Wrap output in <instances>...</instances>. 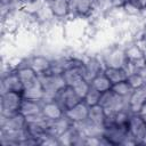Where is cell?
Returning <instances> with one entry per match:
<instances>
[{"mask_svg":"<svg viewBox=\"0 0 146 146\" xmlns=\"http://www.w3.org/2000/svg\"><path fill=\"white\" fill-rule=\"evenodd\" d=\"M104 74L108 78V80L112 82V84L124 81L128 78V74L124 71V68H119V67H105Z\"/></svg>","mask_w":146,"mask_h":146,"instance_id":"23","label":"cell"},{"mask_svg":"<svg viewBox=\"0 0 146 146\" xmlns=\"http://www.w3.org/2000/svg\"><path fill=\"white\" fill-rule=\"evenodd\" d=\"M138 114L141 115V116H145L146 115V102L143 104V106H141V108H140V111H139Z\"/></svg>","mask_w":146,"mask_h":146,"instance_id":"32","label":"cell"},{"mask_svg":"<svg viewBox=\"0 0 146 146\" xmlns=\"http://www.w3.org/2000/svg\"><path fill=\"white\" fill-rule=\"evenodd\" d=\"M25 64L29 65L35 73H38L39 75H42L51 70L52 59H49L43 55H33L26 60Z\"/></svg>","mask_w":146,"mask_h":146,"instance_id":"13","label":"cell"},{"mask_svg":"<svg viewBox=\"0 0 146 146\" xmlns=\"http://www.w3.org/2000/svg\"><path fill=\"white\" fill-rule=\"evenodd\" d=\"M127 136L128 128L119 125H105L102 132V137L106 145H122Z\"/></svg>","mask_w":146,"mask_h":146,"instance_id":"6","label":"cell"},{"mask_svg":"<svg viewBox=\"0 0 146 146\" xmlns=\"http://www.w3.org/2000/svg\"><path fill=\"white\" fill-rule=\"evenodd\" d=\"M23 94L17 91H2L0 98L1 116H8L19 112L23 103Z\"/></svg>","mask_w":146,"mask_h":146,"instance_id":"2","label":"cell"},{"mask_svg":"<svg viewBox=\"0 0 146 146\" xmlns=\"http://www.w3.org/2000/svg\"><path fill=\"white\" fill-rule=\"evenodd\" d=\"M90 86L92 87V88H95L96 90H98V91H100L102 94L103 92H105V91H108V90H111L112 89V82L108 80V78L104 74V72L103 73H100V74H98L96 78H94L91 81H90Z\"/></svg>","mask_w":146,"mask_h":146,"instance_id":"24","label":"cell"},{"mask_svg":"<svg viewBox=\"0 0 146 146\" xmlns=\"http://www.w3.org/2000/svg\"><path fill=\"white\" fill-rule=\"evenodd\" d=\"M41 114L50 121L60 119L65 115L64 110L62 108V106L57 103L56 99H47V100H42V112Z\"/></svg>","mask_w":146,"mask_h":146,"instance_id":"14","label":"cell"},{"mask_svg":"<svg viewBox=\"0 0 146 146\" xmlns=\"http://www.w3.org/2000/svg\"><path fill=\"white\" fill-rule=\"evenodd\" d=\"M72 88H73V90L75 91V94H76L81 99H83L84 96L87 95L88 90L90 89V82L87 81L86 79H83V80L79 81L78 83H75L74 86H72Z\"/></svg>","mask_w":146,"mask_h":146,"instance_id":"28","label":"cell"},{"mask_svg":"<svg viewBox=\"0 0 146 146\" xmlns=\"http://www.w3.org/2000/svg\"><path fill=\"white\" fill-rule=\"evenodd\" d=\"M145 60H146V55H145Z\"/></svg>","mask_w":146,"mask_h":146,"instance_id":"36","label":"cell"},{"mask_svg":"<svg viewBox=\"0 0 146 146\" xmlns=\"http://www.w3.org/2000/svg\"><path fill=\"white\" fill-rule=\"evenodd\" d=\"M40 82L44 90V99H55L56 94L66 86L64 76L62 73H56L52 71L47 72L46 74L39 75Z\"/></svg>","mask_w":146,"mask_h":146,"instance_id":"1","label":"cell"},{"mask_svg":"<svg viewBox=\"0 0 146 146\" xmlns=\"http://www.w3.org/2000/svg\"><path fill=\"white\" fill-rule=\"evenodd\" d=\"M19 112L26 117H33L36 115H40L42 112V100H34V99H23V103L21 105Z\"/></svg>","mask_w":146,"mask_h":146,"instance_id":"18","label":"cell"},{"mask_svg":"<svg viewBox=\"0 0 146 146\" xmlns=\"http://www.w3.org/2000/svg\"><path fill=\"white\" fill-rule=\"evenodd\" d=\"M88 114H89V106L83 102H79L76 105L71 107L65 112V116L70 120L72 124H79L88 120Z\"/></svg>","mask_w":146,"mask_h":146,"instance_id":"11","label":"cell"},{"mask_svg":"<svg viewBox=\"0 0 146 146\" xmlns=\"http://www.w3.org/2000/svg\"><path fill=\"white\" fill-rule=\"evenodd\" d=\"M47 1H51V0H47Z\"/></svg>","mask_w":146,"mask_h":146,"instance_id":"38","label":"cell"},{"mask_svg":"<svg viewBox=\"0 0 146 146\" xmlns=\"http://www.w3.org/2000/svg\"><path fill=\"white\" fill-rule=\"evenodd\" d=\"M50 11L54 18L64 19L70 15V0H51L48 1Z\"/></svg>","mask_w":146,"mask_h":146,"instance_id":"17","label":"cell"},{"mask_svg":"<svg viewBox=\"0 0 146 146\" xmlns=\"http://www.w3.org/2000/svg\"><path fill=\"white\" fill-rule=\"evenodd\" d=\"M131 1H136V0H131Z\"/></svg>","mask_w":146,"mask_h":146,"instance_id":"37","label":"cell"},{"mask_svg":"<svg viewBox=\"0 0 146 146\" xmlns=\"http://www.w3.org/2000/svg\"><path fill=\"white\" fill-rule=\"evenodd\" d=\"M96 0H70V15L75 18H88L95 9Z\"/></svg>","mask_w":146,"mask_h":146,"instance_id":"4","label":"cell"},{"mask_svg":"<svg viewBox=\"0 0 146 146\" xmlns=\"http://www.w3.org/2000/svg\"><path fill=\"white\" fill-rule=\"evenodd\" d=\"M122 11L128 15V16H138L141 13H144L141 10V8L138 6V3L136 1H131V0H127L125 3L123 5V7L121 8Z\"/></svg>","mask_w":146,"mask_h":146,"instance_id":"27","label":"cell"},{"mask_svg":"<svg viewBox=\"0 0 146 146\" xmlns=\"http://www.w3.org/2000/svg\"><path fill=\"white\" fill-rule=\"evenodd\" d=\"M143 117H144V120H145V123H146V115H145V116H143Z\"/></svg>","mask_w":146,"mask_h":146,"instance_id":"34","label":"cell"},{"mask_svg":"<svg viewBox=\"0 0 146 146\" xmlns=\"http://www.w3.org/2000/svg\"><path fill=\"white\" fill-rule=\"evenodd\" d=\"M136 2L138 3V6L141 8V10H146V0H136Z\"/></svg>","mask_w":146,"mask_h":146,"instance_id":"31","label":"cell"},{"mask_svg":"<svg viewBox=\"0 0 146 146\" xmlns=\"http://www.w3.org/2000/svg\"><path fill=\"white\" fill-rule=\"evenodd\" d=\"M105 67H119L124 68L128 63V58L125 55L124 48L121 47H113L107 50L105 55L102 57Z\"/></svg>","mask_w":146,"mask_h":146,"instance_id":"5","label":"cell"},{"mask_svg":"<svg viewBox=\"0 0 146 146\" xmlns=\"http://www.w3.org/2000/svg\"><path fill=\"white\" fill-rule=\"evenodd\" d=\"M141 145H146V133H145V136H144V138L141 140Z\"/></svg>","mask_w":146,"mask_h":146,"instance_id":"33","label":"cell"},{"mask_svg":"<svg viewBox=\"0 0 146 146\" xmlns=\"http://www.w3.org/2000/svg\"><path fill=\"white\" fill-rule=\"evenodd\" d=\"M100 97H102V92L96 90L95 88H92L90 86V89L88 90L87 95L84 96V98L82 99L89 107L90 106H95V105H98L99 102H100Z\"/></svg>","mask_w":146,"mask_h":146,"instance_id":"26","label":"cell"},{"mask_svg":"<svg viewBox=\"0 0 146 146\" xmlns=\"http://www.w3.org/2000/svg\"><path fill=\"white\" fill-rule=\"evenodd\" d=\"M55 99L62 106V108L64 110V112H66L67 110H70L71 107H73L74 105H76L79 102L82 100L75 94V91L73 90V88L70 87V86H65L63 89H60L56 94Z\"/></svg>","mask_w":146,"mask_h":146,"instance_id":"8","label":"cell"},{"mask_svg":"<svg viewBox=\"0 0 146 146\" xmlns=\"http://www.w3.org/2000/svg\"><path fill=\"white\" fill-rule=\"evenodd\" d=\"M107 1H108L111 7H113L115 9H121L127 0H107Z\"/></svg>","mask_w":146,"mask_h":146,"instance_id":"30","label":"cell"},{"mask_svg":"<svg viewBox=\"0 0 146 146\" xmlns=\"http://www.w3.org/2000/svg\"><path fill=\"white\" fill-rule=\"evenodd\" d=\"M127 81L129 82V84L131 86L132 89H138V88H141L144 87V84L146 83V81L143 79V76L140 74H138L137 72L132 73V74H129L128 78H127Z\"/></svg>","mask_w":146,"mask_h":146,"instance_id":"29","label":"cell"},{"mask_svg":"<svg viewBox=\"0 0 146 146\" xmlns=\"http://www.w3.org/2000/svg\"><path fill=\"white\" fill-rule=\"evenodd\" d=\"M128 132L138 143V145H141V140L146 133V123L141 115L139 114L130 115L128 123Z\"/></svg>","mask_w":146,"mask_h":146,"instance_id":"9","label":"cell"},{"mask_svg":"<svg viewBox=\"0 0 146 146\" xmlns=\"http://www.w3.org/2000/svg\"><path fill=\"white\" fill-rule=\"evenodd\" d=\"M2 91H17L23 92V84L18 76V73L16 68L9 70L8 73H6L2 76L1 80V92Z\"/></svg>","mask_w":146,"mask_h":146,"instance_id":"12","label":"cell"},{"mask_svg":"<svg viewBox=\"0 0 146 146\" xmlns=\"http://www.w3.org/2000/svg\"><path fill=\"white\" fill-rule=\"evenodd\" d=\"M124 50H125V55H127L128 60L136 64L137 66L146 62L145 60V55L146 54H145L144 49L138 44V42L135 41V42L130 43L129 46H127L124 48Z\"/></svg>","mask_w":146,"mask_h":146,"instance_id":"19","label":"cell"},{"mask_svg":"<svg viewBox=\"0 0 146 146\" xmlns=\"http://www.w3.org/2000/svg\"><path fill=\"white\" fill-rule=\"evenodd\" d=\"M16 71L18 73V76L22 81V84H23V90L34 83H36L38 81H40V78H39V74L35 73L29 65L26 64H22L19 65L18 67H16Z\"/></svg>","mask_w":146,"mask_h":146,"instance_id":"16","label":"cell"},{"mask_svg":"<svg viewBox=\"0 0 146 146\" xmlns=\"http://www.w3.org/2000/svg\"><path fill=\"white\" fill-rule=\"evenodd\" d=\"M106 112L103 108L102 105H95V106H90L89 107V114H88V121L90 123H92L94 125L104 128L105 125V121H106Z\"/></svg>","mask_w":146,"mask_h":146,"instance_id":"21","label":"cell"},{"mask_svg":"<svg viewBox=\"0 0 146 146\" xmlns=\"http://www.w3.org/2000/svg\"><path fill=\"white\" fill-rule=\"evenodd\" d=\"M26 123H27L26 117L21 112H17V113L8 115V116H1L0 128L2 131L23 130V129H25Z\"/></svg>","mask_w":146,"mask_h":146,"instance_id":"10","label":"cell"},{"mask_svg":"<svg viewBox=\"0 0 146 146\" xmlns=\"http://www.w3.org/2000/svg\"><path fill=\"white\" fill-rule=\"evenodd\" d=\"M99 105L103 106V108L105 110L107 115L115 113V112H119L121 110L128 108L127 98H123V97L116 95L114 91H112V89L102 94Z\"/></svg>","mask_w":146,"mask_h":146,"instance_id":"3","label":"cell"},{"mask_svg":"<svg viewBox=\"0 0 146 146\" xmlns=\"http://www.w3.org/2000/svg\"><path fill=\"white\" fill-rule=\"evenodd\" d=\"M22 94H23V97L26 99H34V100H43L44 99V90H43V87L40 81L25 88Z\"/></svg>","mask_w":146,"mask_h":146,"instance_id":"22","label":"cell"},{"mask_svg":"<svg viewBox=\"0 0 146 146\" xmlns=\"http://www.w3.org/2000/svg\"><path fill=\"white\" fill-rule=\"evenodd\" d=\"M82 63H83V59H82L81 63L71 66V67H68L67 70H65L63 72V76H64V80L66 82V86L72 87L75 83H78L79 81L84 79L83 71H82Z\"/></svg>","mask_w":146,"mask_h":146,"instance_id":"20","label":"cell"},{"mask_svg":"<svg viewBox=\"0 0 146 146\" xmlns=\"http://www.w3.org/2000/svg\"><path fill=\"white\" fill-rule=\"evenodd\" d=\"M105 68L104 62L102 58L96 57V56H90L83 59L82 63V71H83V76L87 81H91L94 78H96L98 74L103 73Z\"/></svg>","mask_w":146,"mask_h":146,"instance_id":"7","label":"cell"},{"mask_svg":"<svg viewBox=\"0 0 146 146\" xmlns=\"http://www.w3.org/2000/svg\"><path fill=\"white\" fill-rule=\"evenodd\" d=\"M144 88H145V90H146V83H145V84H144Z\"/></svg>","mask_w":146,"mask_h":146,"instance_id":"35","label":"cell"},{"mask_svg":"<svg viewBox=\"0 0 146 146\" xmlns=\"http://www.w3.org/2000/svg\"><path fill=\"white\" fill-rule=\"evenodd\" d=\"M132 90L133 89L131 88V86L129 84V82L127 80L121 81V82H117V83H114L112 86V91H114L116 95H119V96H121L123 98H127V99L131 95Z\"/></svg>","mask_w":146,"mask_h":146,"instance_id":"25","label":"cell"},{"mask_svg":"<svg viewBox=\"0 0 146 146\" xmlns=\"http://www.w3.org/2000/svg\"><path fill=\"white\" fill-rule=\"evenodd\" d=\"M145 102H146V90H145V88L141 87V88H138V89H133L131 95L127 99L128 110L132 114H138Z\"/></svg>","mask_w":146,"mask_h":146,"instance_id":"15","label":"cell"}]
</instances>
